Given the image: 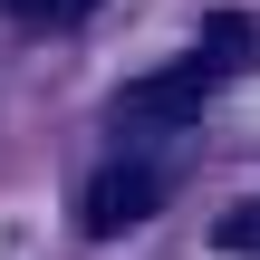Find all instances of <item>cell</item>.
<instances>
[{"instance_id":"obj_1","label":"cell","mask_w":260,"mask_h":260,"mask_svg":"<svg viewBox=\"0 0 260 260\" xmlns=\"http://www.w3.org/2000/svg\"><path fill=\"white\" fill-rule=\"evenodd\" d=\"M154 203H164V174H154V164H106V174L87 183L77 222H87V241H125L135 222H154Z\"/></svg>"},{"instance_id":"obj_2","label":"cell","mask_w":260,"mask_h":260,"mask_svg":"<svg viewBox=\"0 0 260 260\" xmlns=\"http://www.w3.org/2000/svg\"><path fill=\"white\" fill-rule=\"evenodd\" d=\"M203 96H212V58H183V68L135 77L116 116H125V125H193V116H203Z\"/></svg>"},{"instance_id":"obj_3","label":"cell","mask_w":260,"mask_h":260,"mask_svg":"<svg viewBox=\"0 0 260 260\" xmlns=\"http://www.w3.org/2000/svg\"><path fill=\"white\" fill-rule=\"evenodd\" d=\"M203 58H212V68H241V58H251V19H241V10H212V19H203Z\"/></svg>"},{"instance_id":"obj_4","label":"cell","mask_w":260,"mask_h":260,"mask_svg":"<svg viewBox=\"0 0 260 260\" xmlns=\"http://www.w3.org/2000/svg\"><path fill=\"white\" fill-rule=\"evenodd\" d=\"M212 241H222L232 260H260V203H232V212L212 222Z\"/></svg>"},{"instance_id":"obj_5","label":"cell","mask_w":260,"mask_h":260,"mask_svg":"<svg viewBox=\"0 0 260 260\" xmlns=\"http://www.w3.org/2000/svg\"><path fill=\"white\" fill-rule=\"evenodd\" d=\"M10 10H19V19H29V29H58V19H87V10H96V0H10Z\"/></svg>"}]
</instances>
